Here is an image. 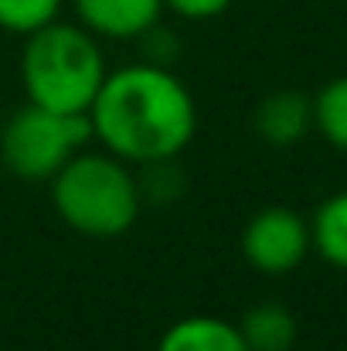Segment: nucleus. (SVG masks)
Instances as JSON below:
<instances>
[{
  "mask_svg": "<svg viewBox=\"0 0 347 351\" xmlns=\"http://www.w3.org/2000/svg\"><path fill=\"white\" fill-rule=\"evenodd\" d=\"M79 24L92 34L133 41L160 24L164 0H72Z\"/></svg>",
  "mask_w": 347,
  "mask_h": 351,
  "instance_id": "423d86ee",
  "label": "nucleus"
},
{
  "mask_svg": "<svg viewBox=\"0 0 347 351\" xmlns=\"http://www.w3.org/2000/svg\"><path fill=\"white\" fill-rule=\"evenodd\" d=\"M103 79V48L82 24L51 21L27 34L21 55V82L27 103L55 113H89Z\"/></svg>",
  "mask_w": 347,
  "mask_h": 351,
  "instance_id": "f03ea898",
  "label": "nucleus"
},
{
  "mask_svg": "<svg viewBox=\"0 0 347 351\" xmlns=\"http://www.w3.org/2000/svg\"><path fill=\"white\" fill-rule=\"evenodd\" d=\"M62 0H0V27L10 34H34L38 27L58 21Z\"/></svg>",
  "mask_w": 347,
  "mask_h": 351,
  "instance_id": "f8f14e48",
  "label": "nucleus"
},
{
  "mask_svg": "<svg viewBox=\"0 0 347 351\" xmlns=\"http://www.w3.org/2000/svg\"><path fill=\"white\" fill-rule=\"evenodd\" d=\"M310 249V222L286 205H269L255 212L242 232L245 263L266 276L293 273Z\"/></svg>",
  "mask_w": 347,
  "mask_h": 351,
  "instance_id": "39448f33",
  "label": "nucleus"
},
{
  "mask_svg": "<svg viewBox=\"0 0 347 351\" xmlns=\"http://www.w3.org/2000/svg\"><path fill=\"white\" fill-rule=\"evenodd\" d=\"M238 331L248 351H290L296 345V317L286 304H276V300H266L245 311V317L238 321Z\"/></svg>",
  "mask_w": 347,
  "mask_h": 351,
  "instance_id": "1a4fd4ad",
  "label": "nucleus"
},
{
  "mask_svg": "<svg viewBox=\"0 0 347 351\" xmlns=\"http://www.w3.org/2000/svg\"><path fill=\"white\" fill-rule=\"evenodd\" d=\"M51 202L62 222L89 239H116L140 219L143 188L113 154H75L51 178Z\"/></svg>",
  "mask_w": 347,
  "mask_h": 351,
  "instance_id": "7ed1b4c3",
  "label": "nucleus"
},
{
  "mask_svg": "<svg viewBox=\"0 0 347 351\" xmlns=\"http://www.w3.org/2000/svg\"><path fill=\"white\" fill-rule=\"evenodd\" d=\"M310 126H313L310 96H303L296 89L269 93L255 106V133L272 147H290V143L303 140Z\"/></svg>",
  "mask_w": 347,
  "mask_h": 351,
  "instance_id": "0eeeda50",
  "label": "nucleus"
},
{
  "mask_svg": "<svg viewBox=\"0 0 347 351\" xmlns=\"http://www.w3.org/2000/svg\"><path fill=\"white\" fill-rule=\"evenodd\" d=\"M164 7H170L174 14H181L188 21H208V17L225 14L231 0H164Z\"/></svg>",
  "mask_w": 347,
  "mask_h": 351,
  "instance_id": "ddd939ff",
  "label": "nucleus"
},
{
  "mask_svg": "<svg viewBox=\"0 0 347 351\" xmlns=\"http://www.w3.org/2000/svg\"><path fill=\"white\" fill-rule=\"evenodd\" d=\"M310 110H313V126L320 130V136L347 154V75L331 79L310 99Z\"/></svg>",
  "mask_w": 347,
  "mask_h": 351,
  "instance_id": "9b49d317",
  "label": "nucleus"
},
{
  "mask_svg": "<svg viewBox=\"0 0 347 351\" xmlns=\"http://www.w3.org/2000/svg\"><path fill=\"white\" fill-rule=\"evenodd\" d=\"M89 140V113H55L27 103L3 123L0 157L24 181H51Z\"/></svg>",
  "mask_w": 347,
  "mask_h": 351,
  "instance_id": "20e7f679",
  "label": "nucleus"
},
{
  "mask_svg": "<svg viewBox=\"0 0 347 351\" xmlns=\"http://www.w3.org/2000/svg\"><path fill=\"white\" fill-rule=\"evenodd\" d=\"M157 351H248V345L238 324L211 314H191L160 335Z\"/></svg>",
  "mask_w": 347,
  "mask_h": 351,
  "instance_id": "6e6552de",
  "label": "nucleus"
},
{
  "mask_svg": "<svg viewBox=\"0 0 347 351\" xmlns=\"http://www.w3.org/2000/svg\"><path fill=\"white\" fill-rule=\"evenodd\" d=\"M310 245L334 269H347V191L324 198L310 222Z\"/></svg>",
  "mask_w": 347,
  "mask_h": 351,
  "instance_id": "9d476101",
  "label": "nucleus"
},
{
  "mask_svg": "<svg viewBox=\"0 0 347 351\" xmlns=\"http://www.w3.org/2000/svg\"><path fill=\"white\" fill-rule=\"evenodd\" d=\"M89 126L106 154L146 167L184 154L198 130V106L167 65H123L106 72L89 106Z\"/></svg>",
  "mask_w": 347,
  "mask_h": 351,
  "instance_id": "f257e3e1",
  "label": "nucleus"
}]
</instances>
